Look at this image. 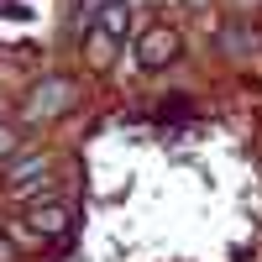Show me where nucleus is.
Returning a JSON list of instances; mask_svg holds the SVG:
<instances>
[{
    "label": "nucleus",
    "instance_id": "obj_1",
    "mask_svg": "<svg viewBox=\"0 0 262 262\" xmlns=\"http://www.w3.org/2000/svg\"><path fill=\"white\" fill-rule=\"evenodd\" d=\"M74 105V79H63V74H53V79H42L37 90H32V100H27V121H53V116H63Z\"/></svg>",
    "mask_w": 262,
    "mask_h": 262
},
{
    "label": "nucleus",
    "instance_id": "obj_2",
    "mask_svg": "<svg viewBox=\"0 0 262 262\" xmlns=\"http://www.w3.org/2000/svg\"><path fill=\"white\" fill-rule=\"evenodd\" d=\"M179 53H184V37L173 27H147L137 37V63H142V69H168Z\"/></svg>",
    "mask_w": 262,
    "mask_h": 262
},
{
    "label": "nucleus",
    "instance_id": "obj_3",
    "mask_svg": "<svg viewBox=\"0 0 262 262\" xmlns=\"http://www.w3.org/2000/svg\"><path fill=\"white\" fill-rule=\"evenodd\" d=\"M27 226L37 236H63V231H69V210H63V205H37L27 215Z\"/></svg>",
    "mask_w": 262,
    "mask_h": 262
},
{
    "label": "nucleus",
    "instance_id": "obj_4",
    "mask_svg": "<svg viewBox=\"0 0 262 262\" xmlns=\"http://www.w3.org/2000/svg\"><path fill=\"white\" fill-rule=\"evenodd\" d=\"M126 21H131V16H126V0H121V6H105V11L95 16V27H100L105 37H116V42H121V37H126Z\"/></svg>",
    "mask_w": 262,
    "mask_h": 262
},
{
    "label": "nucleus",
    "instance_id": "obj_5",
    "mask_svg": "<svg viewBox=\"0 0 262 262\" xmlns=\"http://www.w3.org/2000/svg\"><path fill=\"white\" fill-rule=\"evenodd\" d=\"M84 48H90V63H95V69H105V63L116 58V37H105L100 27H90V42H84Z\"/></svg>",
    "mask_w": 262,
    "mask_h": 262
},
{
    "label": "nucleus",
    "instance_id": "obj_6",
    "mask_svg": "<svg viewBox=\"0 0 262 262\" xmlns=\"http://www.w3.org/2000/svg\"><path fill=\"white\" fill-rule=\"evenodd\" d=\"M21 147V137H16V131L6 126V121H0V158H11V152Z\"/></svg>",
    "mask_w": 262,
    "mask_h": 262
},
{
    "label": "nucleus",
    "instance_id": "obj_7",
    "mask_svg": "<svg viewBox=\"0 0 262 262\" xmlns=\"http://www.w3.org/2000/svg\"><path fill=\"white\" fill-rule=\"evenodd\" d=\"M0 262H16V247L6 242V236H0Z\"/></svg>",
    "mask_w": 262,
    "mask_h": 262
},
{
    "label": "nucleus",
    "instance_id": "obj_8",
    "mask_svg": "<svg viewBox=\"0 0 262 262\" xmlns=\"http://www.w3.org/2000/svg\"><path fill=\"white\" fill-rule=\"evenodd\" d=\"M189 6H205V0H189Z\"/></svg>",
    "mask_w": 262,
    "mask_h": 262
}]
</instances>
